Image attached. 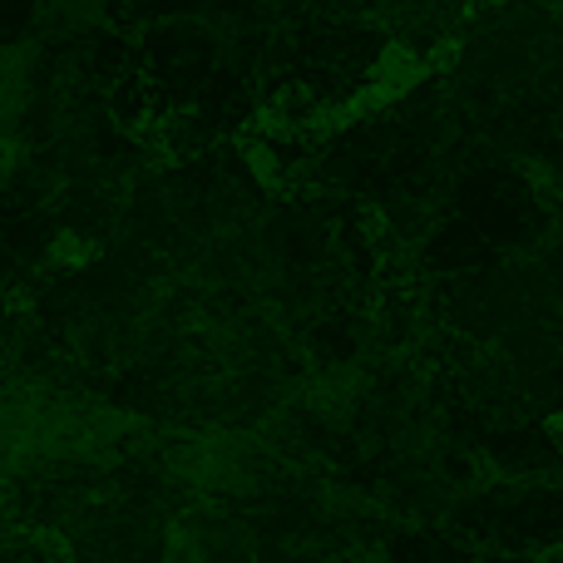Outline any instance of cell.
<instances>
[{
  "instance_id": "obj_1",
  "label": "cell",
  "mask_w": 563,
  "mask_h": 563,
  "mask_svg": "<svg viewBox=\"0 0 563 563\" xmlns=\"http://www.w3.org/2000/svg\"><path fill=\"white\" fill-rule=\"evenodd\" d=\"M109 0H35V30L40 40H75L104 20Z\"/></svg>"
},
{
  "instance_id": "obj_2",
  "label": "cell",
  "mask_w": 563,
  "mask_h": 563,
  "mask_svg": "<svg viewBox=\"0 0 563 563\" xmlns=\"http://www.w3.org/2000/svg\"><path fill=\"white\" fill-rule=\"evenodd\" d=\"M30 99V45L0 49V119H15Z\"/></svg>"
}]
</instances>
